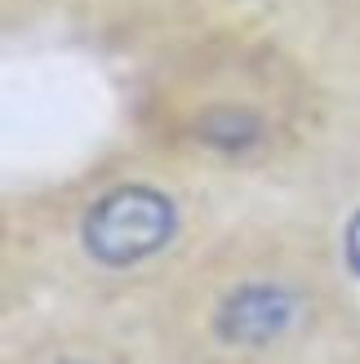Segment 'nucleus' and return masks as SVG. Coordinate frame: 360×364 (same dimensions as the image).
Masks as SVG:
<instances>
[{"mask_svg":"<svg viewBox=\"0 0 360 364\" xmlns=\"http://www.w3.org/2000/svg\"><path fill=\"white\" fill-rule=\"evenodd\" d=\"M174 227H178V213L169 205V196L156 187H142V182H129V187H112L89 205L80 223V240L94 262L125 271L165 249Z\"/></svg>","mask_w":360,"mask_h":364,"instance_id":"nucleus-1","label":"nucleus"},{"mask_svg":"<svg viewBox=\"0 0 360 364\" xmlns=\"http://www.w3.org/2000/svg\"><path fill=\"white\" fill-rule=\"evenodd\" d=\"M302 324V294L280 280H245L213 306L209 329L223 347L267 351Z\"/></svg>","mask_w":360,"mask_h":364,"instance_id":"nucleus-2","label":"nucleus"},{"mask_svg":"<svg viewBox=\"0 0 360 364\" xmlns=\"http://www.w3.org/2000/svg\"><path fill=\"white\" fill-rule=\"evenodd\" d=\"M196 138L205 142L209 151H223V156H249L263 147L267 138V124L263 116L245 112V107H209L196 124Z\"/></svg>","mask_w":360,"mask_h":364,"instance_id":"nucleus-3","label":"nucleus"}]
</instances>
